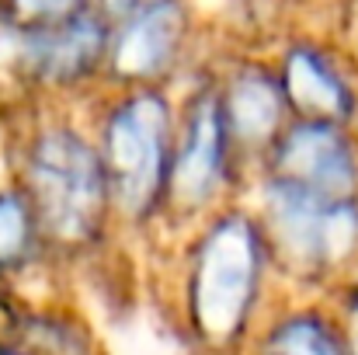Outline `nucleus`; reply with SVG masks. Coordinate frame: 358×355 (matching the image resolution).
<instances>
[{
	"mask_svg": "<svg viewBox=\"0 0 358 355\" xmlns=\"http://www.w3.org/2000/svg\"><path fill=\"white\" fill-rule=\"evenodd\" d=\"M292 118L358 125V63L331 39L292 35L275 56Z\"/></svg>",
	"mask_w": 358,
	"mask_h": 355,
	"instance_id": "6e6552de",
	"label": "nucleus"
},
{
	"mask_svg": "<svg viewBox=\"0 0 358 355\" xmlns=\"http://www.w3.org/2000/svg\"><path fill=\"white\" fill-rule=\"evenodd\" d=\"M139 4H143V0H91V7H94L105 21H112V25L122 21L125 14H132Z\"/></svg>",
	"mask_w": 358,
	"mask_h": 355,
	"instance_id": "2eb2a0df",
	"label": "nucleus"
},
{
	"mask_svg": "<svg viewBox=\"0 0 358 355\" xmlns=\"http://www.w3.org/2000/svg\"><path fill=\"white\" fill-rule=\"evenodd\" d=\"M10 171L31 199L52 251H91L115 223L112 185L98 139L80 122L31 118L10 150Z\"/></svg>",
	"mask_w": 358,
	"mask_h": 355,
	"instance_id": "f257e3e1",
	"label": "nucleus"
},
{
	"mask_svg": "<svg viewBox=\"0 0 358 355\" xmlns=\"http://www.w3.org/2000/svg\"><path fill=\"white\" fill-rule=\"evenodd\" d=\"M254 213L278 272L320 286L345 282L358 268V199L317 195L278 174L257 171Z\"/></svg>",
	"mask_w": 358,
	"mask_h": 355,
	"instance_id": "20e7f679",
	"label": "nucleus"
},
{
	"mask_svg": "<svg viewBox=\"0 0 358 355\" xmlns=\"http://www.w3.org/2000/svg\"><path fill=\"white\" fill-rule=\"evenodd\" d=\"M0 7L21 25H52L91 7V0H0Z\"/></svg>",
	"mask_w": 358,
	"mask_h": 355,
	"instance_id": "ddd939ff",
	"label": "nucleus"
},
{
	"mask_svg": "<svg viewBox=\"0 0 358 355\" xmlns=\"http://www.w3.org/2000/svg\"><path fill=\"white\" fill-rule=\"evenodd\" d=\"M240 174H243V164L230 143L227 122L220 112L216 81L206 77L202 84L192 88V95L178 109L164 216L199 227L206 216L227 206V195L234 192Z\"/></svg>",
	"mask_w": 358,
	"mask_h": 355,
	"instance_id": "39448f33",
	"label": "nucleus"
},
{
	"mask_svg": "<svg viewBox=\"0 0 358 355\" xmlns=\"http://www.w3.org/2000/svg\"><path fill=\"white\" fill-rule=\"evenodd\" d=\"M0 355H38L31 349H21V345H0Z\"/></svg>",
	"mask_w": 358,
	"mask_h": 355,
	"instance_id": "dca6fc26",
	"label": "nucleus"
},
{
	"mask_svg": "<svg viewBox=\"0 0 358 355\" xmlns=\"http://www.w3.org/2000/svg\"><path fill=\"white\" fill-rule=\"evenodd\" d=\"M257 171L278 174L317 195L358 199V125L292 118Z\"/></svg>",
	"mask_w": 358,
	"mask_h": 355,
	"instance_id": "9d476101",
	"label": "nucleus"
},
{
	"mask_svg": "<svg viewBox=\"0 0 358 355\" xmlns=\"http://www.w3.org/2000/svg\"><path fill=\"white\" fill-rule=\"evenodd\" d=\"M257 355H348L338 314L320 307H296L271 321Z\"/></svg>",
	"mask_w": 358,
	"mask_h": 355,
	"instance_id": "9b49d317",
	"label": "nucleus"
},
{
	"mask_svg": "<svg viewBox=\"0 0 358 355\" xmlns=\"http://www.w3.org/2000/svg\"><path fill=\"white\" fill-rule=\"evenodd\" d=\"M213 81H216V98H220L230 143L243 171L250 164L261 167L271 146L278 143V136L285 132V125L292 122V109L282 91L275 60L243 56Z\"/></svg>",
	"mask_w": 358,
	"mask_h": 355,
	"instance_id": "1a4fd4ad",
	"label": "nucleus"
},
{
	"mask_svg": "<svg viewBox=\"0 0 358 355\" xmlns=\"http://www.w3.org/2000/svg\"><path fill=\"white\" fill-rule=\"evenodd\" d=\"M195 42V18L188 0H143L132 14L112 25L105 91L167 88L178 77Z\"/></svg>",
	"mask_w": 358,
	"mask_h": 355,
	"instance_id": "423d86ee",
	"label": "nucleus"
},
{
	"mask_svg": "<svg viewBox=\"0 0 358 355\" xmlns=\"http://www.w3.org/2000/svg\"><path fill=\"white\" fill-rule=\"evenodd\" d=\"M45 251L52 247L38 223V213L10 171V181H0V275H17L38 265Z\"/></svg>",
	"mask_w": 358,
	"mask_h": 355,
	"instance_id": "f8f14e48",
	"label": "nucleus"
},
{
	"mask_svg": "<svg viewBox=\"0 0 358 355\" xmlns=\"http://www.w3.org/2000/svg\"><path fill=\"white\" fill-rule=\"evenodd\" d=\"M112 21L84 7L52 25H24L21 84L31 98H70L101 84Z\"/></svg>",
	"mask_w": 358,
	"mask_h": 355,
	"instance_id": "0eeeda50",
	"label": "nucleus"
},
{
	"mask_svg": "<svg viewBox=\"0 0 358 355\" xmlns=\"http://www.w3.org/2000/svg\"><path fill=\"white\" fill-rule=\"evenodd\" d=\"M174 132L178 105L167 88L108 91L94 125V139L108 171L119 223L150 227L164 216Z\"/></svg>",
	"mask_w": 358,
	"mask_h": 355,
	"instance_id": "7ed1b4c3",
	"label": "nucleus"
},
{
	"mask_svg": "<svg viewBox=\"0 0 358 355\" xmlns=\"http://www.w3.org/2000/svg\"><path fill=\"white\" fill-rule=\"evenodd\" d=\"M275 258L254 209L223 206L206 216L185 254V314L199 342L234 349L247 335Z\"/></svg>",
	"mask_w": 358,
	"mask_h": 355,
	"instance_id": "f03ea898",
	"label": "nucleus"
},
{
	"mask_svg": "<svg viewBox=\"0 0 358 355\" xmlns=\"http://www.w3.org/2000/svg\"><path fill=\"white\" fill-rule=\"evenodd\" d=\"M338 321L345 331V345L348 355H358V268L341 282V307H338Z\"/></svg>",
	"mask_w": 358,
	"mask_h": 355,
	"instance_id": "4468645a",
	"label": "nucleus"
}]
</instances>
